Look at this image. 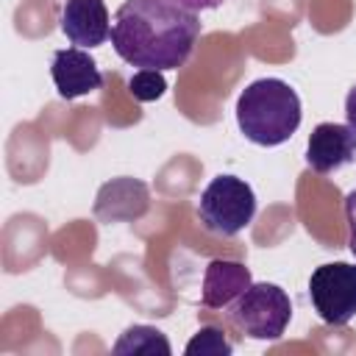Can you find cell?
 Masks as SVG:
<instances>
[{
  "mask_svg": "<svg viewBox=\"0 0 356 356\" xmlns=\"http://www.w3.org/2000/svg\"><path fill=\"white\" fill-rule=\"evenodd\" d=\"M128 92L134 95V100L150 103V100H159L167 92V81L159 70H136L128 78Z\"/></svg>",
  "mask_w": 356,
  "mask_h": 356,
  "instance_id": "13",
  "label": "cell"
},
{
  "mask_svg": "<svg viewBox=\"0 0 356 356\" xmlns=\"http://www.w3.org/2000/svg\"><path fill=\"white\" fill-rule=\"evenodd\" d=\"M50 75L61 100H78L103 86V72L83 47L56 50L50 61Z\"/></svg>",
  "mask_w": 356,
  "mask_h": 356,
  "instance_id": "6",
  "label": "cell"
},
{
  "mask_svg": "<svg viewBox=\"0 0 356 356\" xmlns=\"http://www.w3.org/2000/svg\"><path fill=\"white\" fill-rule=\"evenodd\" d=\"M256 217L253 186L236 175H217L200 192L197 220L214 236H236Z\"/></svg>",
  "mask_w": 356,
  "mask_h": 356,
  "instance_id": "3",
  "label": "cell"
},
{
  "mask_svg": "<svg viewBox=\"0 0 356 356\" xmlns=\"http://www.w3.org/2000/svg\"><path fill=\"white\" fill-rule=\"evenodd\" d=\"M228 317L239 328V334H245L248 339L273 342L284 337L292 320V300L278 284L259 281V284H250L228 306Z\"/></svg>",
  "mask_w": 356,
  "mask_h": 356,
  "instance_id": "4",
  "label": "cell"
},
{
  "mask_svg": "<svg viewBox=\"0 0 356 356\" xmlns=\"http://www.w3.org/2000/svg\"><path fill=\"white\" fill-rule=\"evenodd\" d=\"M356 159V136L342 122H320L306 142V164L320 172H337Z\"/></svg>",
  "mask_w": 356,
  "mask_h": 356,
  "instance_id": "8",
  "label": "cell"
},
{
  "mask_svg": "<svg viewBox=\"0 0 356 356\" xmlns=\"http://www.w3.org/2000/svg\"><path fill=\"white\" fill-rule=\"evenodd\" d=\"M345 125L350 128V134L356 136V86H350L348 97H345Z\"/></svg>",
  "mask_w": 356,
  "mask_h": 356,
  "instance_id": "15",
  "label": "cell"
},
{
  "mask_svg": "<svg viewBox=\"0 0 356 356\" xmlns=\"http://www.w3.org/2000/svg\"><path fill=\"white\" fill-rule=\"evenodd\" d=\"M300 97L281 78H259L248 83L236 100V125L248 142L278 147L300 128Z\"/></svg>",
  "mask_w": 356,
  "mask_h": 356,
  "instance_id": "2",
  "label": "cell"
},
{
  "mask_svg": "<svg viewBox=\"0 0 356 356\" xmlns=\"http://www.w3.org/2000/svg\"><path fill=\"white\" fill-rule=\"evenodd\" d=\"M150 209V189L136 178H111L97 189L95 217L106 225L111 222H134Z\"/></svg>",
  "mask_w": 356,
  "mask_h": 356,
  "instance_id": "7",
  "label": "cell"
},
{
  "mask_svg": "<svg viewBox=\"0 0 356 356\" xmlns=\"http://www.w3.org/2000/svg\"><path fill=\"white\" fill-rule=\"evenodd\" d=\"M111 350L117 356H170L172 345L167 334L159 331L156 325H128L117 337Z\"/></svg>",
  "mask_w": 356,
  "mask_h": 356,
  "instance_id": "11",
  "label": "cell"
},
{
  "mask_svg": "<svg viewBox=\"0 0 356 356\" xmlns=\"http://www.w3.org/2000/svg\"><path fill=\"white\" fill-rule=\"evenodd\" d=\"M175 3H181L184 8H189V11H195V14H200V11H211V8L222 6V0H175Z\"/></svg>",
  "mask_w": 356,
  "mask_h": 356,
  "instance_id": "16",
  "label": "cell"
},
{
  "mask_svg": "<svg viewBox=\"0 0 356 356\" xmlns=\"http://www.w3.org/2000/svg\"><path fill=\"white\" fill-rule=\"evenodd\" d=\"M200 39V17L175 0H125L111 19L114 53L139 70H178Z\"/></svg>",
  "mask_w": 356,
  "mask_h": 356,
  "instance_id": "1",
  "label": "cell"
},
{
  "mask_svg": "<svg viewBox=\"0 0 356 356\" xmlns=\"http://www.w3.org/2000/svg\"><path fill=\"white\" fill-rule=\"evenodd\" d=\"M184 353L186 356H231L234 353V342L225 337L222 328H217V325H200L195 331V337L186 342Z\"/></svg>",
  "mask_w": 356,
  "mask_h": 356,
  "instance_id": "12",
  "label": "cell"
},
{
  "mask_svg": "<svg viewBox=\"0 0 356 356\" xmlns=\"http://www.w3.org/2000/svg\"><path fill=\"white\" fill-rule=\"evenodd\" d=\"M61 33L75 47H100L111 39V19L103 0H64L58 17Z\"/></svg>",
  "mask_w": 356,
  "mask_h": 356,
  "instance_id": "9",
  "label": "cell"
},
{
  "mask_svg": "<svg viewBox=\"0 0 356 356\" xmlns=\"http://www.w3.org/2000/svg\"><path fill=\"white\" fill-rule=\"evenodd\" d=\"M345 220H348V248L356 256V189L345 195Z\"/></svg>",
  "mask_w": 356,
  "mask_h": 356,
  "instance_id": "14",
  "label": "cell"
},
{
  "mask_svg": "<svg viewBox=\"0 0 356 356\" xmlns=\"http://www.w3.org/2000/svg\"><path fill=\"white\" fill-rule=\"evenodd\" d=\"M253 284L250 267L236 259H211L203 273L200 306L203 309H228L248 286Z\"/></svg>",
  "mask_w": 356,
  "mask_h": 356,
  "instance_id": "10",
  "label": "cell"
},
{
  "mask_svg": "<svg viewBox=\"0 0 356 356\" xmlns=\"http://www.w3.org/2000/svg\"><path fill=\"white\" fill-rule=\"evenodd\" d=\"M309 300L325 325H348L356 317V264L328 261L309 275Z\"/></svg>",
  "mask_w": 356,
  "mask_h": 356,
  "instance_id": "5",
  "label": "cell"
}]
</instances>
